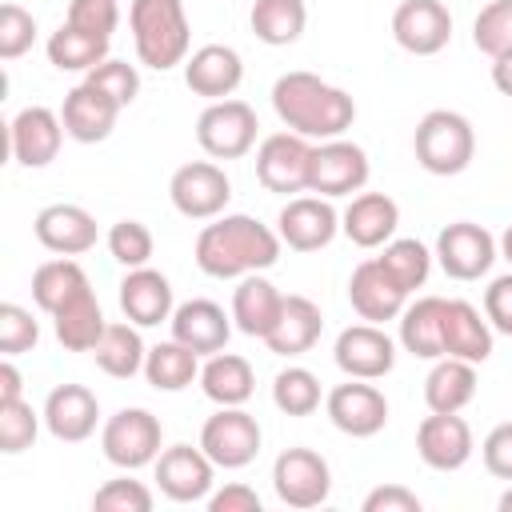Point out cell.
<instances>
[{"mask_svg":"<svg viewBox=\"0 0 512 512\" xmlns=\"http://www.w3.org/2000/svg\"><path fill=\"white\" fill-rule=\"evenodd\" d=\"M208 512H260V496H256V488L232 480L208 496Z\"/></svg>","mask_w":512,"mask_h":512,"instance_id":"db71d44e","label":"cell"},{"mask_svg":"<svg viewBox=\"0 0 512 512\" xmlns=\"http://www.w3.org/2000/svg\"><path fill=\"white\" fill-rule=\"evenodd\" d=\"M40 420H44V412H36L24 396L20 400H0V452L4 456L28 452L40 436Z\"/></svg>","mask_w":512,"mask_h":512,"instance_id":"b9f144b4","label":"cell"},{"mask_svg":"<svg viewBox=\"0 0 512 512\" xmlns=\"http://www.w3.org/2000/svg\"><path fill=\"white\" fill-rule=\"evenodd\" d=\"M412 152L424 172L456 176L476 156V132H472L468 116H460L452 108H432V112H424V120L412 132Z\"/></svg>","mask_w":512,"mask_h":512,"instance_id":"277c9868","label":"cell"},{"mask_svg":"<svg viewBox=\"0 0 512 512\" xmlns=\"http://www.w3.org/2000/svg\"><path fill=\"white\" fill-rule=\"evenodd\" d=\"M376 260L384 264V272H388L404 292L424 288V280H428V272H432V252H428L420 240H412V236H392Z\"/></svg>","mask_w":512,"mask_h":512,"instance_id":"ab89813d","label":"cell"},{"mask_svg":"<svg viewBox=\"0 0 512 512\" xmlns=\"http://www.w3.org/2000/svg\"><path fill=\"white\" fill-rule=\"evenodd\" d=\"M348 300H352V312L368 324H384V320H400L404 304H408V292L384 272V264L372 256V260H360L348 276Z\"/></svg>","mask_w":512,"mask_h":512,"instance_id":"ffe728a7","label":"cell"},{"mask_svg":"<svg viewBox=\"0 0 512 512\" xmlns=\"http://www.w3.org/2000/svg\"><path fill=\"white\" fill-rule=\"evenodd\" d=\"M272 488L288 508H320L332 492V468L312 448H284L272 464Z\"/></svg>","mask_w":512,"mask_h":512,"instance_id":"30bf717a","label":"cell"},{"mask_svg":"<svg viewBox=\"0 0 512 512\" xmlns=\"http://www.w3.org/2000/svg\"><path fill=\"white\" fill-rule=\"evenodd\" d=\"M68 24L100 36V40H112L116 24H120V4L116 0H68Z\"/></svg>","mask_w":512,"mask_h":512,"instance_id":"681fc988","label":"cell"},{"mask_svg":"<svg viewBox=\"0 0 512 512\" xmlns=\"http://www.w3.org/2000/svg\"><path fill=\"white\" fill-rule=\"evenodd\" d=\"M276 232L292 252H320L336 240L340 212L328 196H292L276 216Z\"/></svg>","mask_w":512,"mask_h":512,"instance_id":"9a60e30c","label":"cell"},{"mask_svg":"<svg viewBox=\"0 0 512 512\" xmlns=\"http://www.w3.org/2000/svg\"><path fill=\"white\" fill-rule=\"evenodd\" d=\"M44 52H48L52 68H60V72H92L96 64L108 60V40H100V36H92V32H84V28L64 20L48 36Z\"/></svg>","mask_w":512,"mask_h":512,"instance_id":"d590c367","label":"cell"},{"mask_svg":"<svg viewBox=\"0 0 512 512\" xmlns=\"http://www.w3.org/2000/svg\"><path fill=\"white\" fill-rule=\"evenodd\" d=\"M152 504H156L152 488L144 480H132L128 472L100 484L92 496V508H100V512H152Z\"/></svg>","mask_w":512,"mask_h":512,"instance_id":"f6af8a7d","label":"cell"},{"mask_svg":"<svg viewBox=\"0 0 512 512\" xmlns=\"http://www.w3.org/2000/svg\"><path fill=\"white\" fill-rule=\"evenodd\" d=\"M108 252L124 268H144L152 260V252H156V240H152L148 224H140V220H116L108 228Z\"/></svg>","mask_w":512,"mask_h":512,"instance_id":"ee69618b","label":"cell"},{"mask_svg":"<svg viewBox=\"0 0 512 512\" xmlns=\"http://www.w3.org/2000/svg\"><path fill=\"white\" fill-rule=\"evenodd\" d=\"M492 84H496L500 96L512 100V52H504V56L492 60Z\"/></svg>","mask_w":512,"mask_h":512,"instance_id":"9f6ffc18","label":"cell"},{"mask_svg":"<svg viewBox=\"0 0 512 512\" xmlns=\"http://www.w3.org/2000/svg\"><path fill=\"white\" fill-rule=\"evenodd\" d=\"M260 444H264L260 420L252 412H244V404L216 408L200 428V448L212 456L216 468H228V472L232 468H248L260 456Z\"/></svg>","mask_w":512,"mask_h":512,"instance_id":"52a82bcc","label":"cell"},{"mask_svg":"<svg viewBox=\"0 0 512 512\" xmlns=\"http://www.w3.org/2000/svg\"><path fill=\"white\" fill-rule=\"evenodd\" d=\"M284 308V292L264 276V272H248L240 276V284L232 288V324L244 332V336H256L264 340L276 324Z\"/></svg>","mask_w":512,"mask_h":512,"instance_id":"83f0119b","label":"cell"},{"mask_svg":"<svg viewBox=\"0 0 512 512\" xmlns=\"http://www.w3.org/2000/svg\"><path fill=\"white\" fill-rule=\"evenodd\" d=\"M500 256L512 264V224H508V228H504V236H500Z\"/></svg>","mask_w":512,"mask_h":512,"instance_id":"6f0895ef","label":"cell"},{"mask_svg":"<svg viewBox=\"0 0 512 512\" xmlns=\"http://www.w3.org/2000/svg\"><path fill=\"white\" fill-rule=\"evenodd\" d=\"M360 508H364V512H420L424 504H420V496H416L412 488H404V484H380V488H372V492L364 496Z\"/></svg>","mask_w":512,"mask_h":512,"instance_id":"f5cc1de1","label":"cell"},{"mask_svg":"<svg viewBox=\"0 0 512 512\" xmlns=\"http://www.w3.org/2000/svg\"><path fill=\"white\" fill-rule=\"evenodd\" d=\"M272 404L284 416H312L320 408V380H316V372H308L300 364L280 368L272 376Z\"/></svg>","mask_w":512,"mask_h":512,"instance_id":"60d3db41","label":"cell"},{"mask_svg":"<svg viewBox=\"0 0 512 512\" xmlns=\"http://www.w3.org/2000/svg\"><path fill=\"white\" fill-rule=\"evenodd\" d=\"M80 288H88V272L72 260V256H56V260H44L36 272H32V300L40 312H56L64 300H72Z\"/></svg>","mask_w":512,"mask_h":512,"instance_id":"f35d334b","label":"cell"},{"mask_svg":"<svg viewBox=\"0 0 512 512\" xmlns=\"http://www.w3.org/2000/svg\"><path fill=\"white\" fill-rule=\"evenodd\" d=\"M92 360L104 376L112 380H132L136 372H144V360H148V348L140 340V328L128 320V324H108L104 336L96 340L92 348Z\"/></svg>","mask_w":512,"mask_h":512,"instance_id":"e575fe53","label":"cell"},{"mask_svg":"<svg viewBox=\"0 0 512 512\" xmlns=\"http://www.w3.org/2000/svg\"><path fill=\"white\" fill-rule=\"evenodd\" d=\"M52 328H56V340H60L68 352H92V348H96V340L104 336L108 320H104V312H100V300H96L92 284L80 288L72 300H64V304L52 312Z\"/></svg>","mask_w":512,"mask_h":512,"instance_id":"1f68e13d","label":"cell"},{"mask_svg":"<svg viewBox=\"0 0 512 512\" xmlns=\"http://www.w3.org/2000/svg\"><path fill=\"white\" fill-rule=\"evenodd\" d=\"M472 396H476V364L472 360H456V356L432 360V372L424 380L428 412H460L472 404Z\"/></svg>","mask_w":512,"mask_h":512,"instance_id":"836d02e7","label":"cell"},{"mask_svg":"<svg viewBox=\"0 0 512 512\" xmlns=\"http://www.w3.org/2000/svg\"><path fill=\"white\" fill-rule=\"evenodd\" d=\"M128 28H132L136 60L144 68L168 72V68L188 60L192 24L184 12V0H132Z\"/></svg>","mask_w":512,"mask_h":512,"instance_id":"3957f363","label":"cell"},{"mask_svg":"<svg viewBox=\"0 0 512 512\" xmlns=\"http://www.w3.org/2000/svg\"><path fill=\"white\" fill-rule=\"evenodd\" d=\"M280 232L260 224L256 216L232 212L216 216L196 236V268L212 280H240L248 272H264L280 260Z\"/></svg>","mask_w":512,"mask_h":512,"instance_id":"6da1fadb","label":"cell"},{"mask_svg":"<svg viewBox=\"0 0 512 512\" xmlns=\"http://www.w3.org/2000/svg\"><path fill=\"white\" fill-rule=\"evenodd\" d=\"M160 444H164V428H160V420L148 408H120L100 428L104 460L116 464V468H124V472H136L144 464H156V456L164 452Z\"/></svg>","mask_w":512,"mask_h":512,"instance_id":"5b68a950","label":"cell"},{"mask_svg":"<svg viewBox=\"0 0 512 512\" xmlns=\"http://www.w3.org/2000/svg\"><path fill=\"white\" fill-rule=\"evenodd\" d=\"M120 308L136 328H156L164 320H172L176 304H172V284L164 272L156 268H128V276L120 280Z\"/></svg>","mask_w":512,"mask_h":512,"instance_id":"4316f807","label":"cell"},{"mask_svg":"<svg viewBox=\"0 0 512 512\" xmlns=\"http://www.w3.org/2000/svg\"><path fill=\"white\" fill-rule=\"evenodd\" d=\"M248 24H252L256 40L284 48V44L300 40V32L308 24V8H304V0H252Z\"/></svg>","mask_w":512,"mask_h":512,"instance_id":"74e56055","label":"cell"},{"mask_svg":"<svg viewBox=\"0 0 512 512\" xmlns=\"http://www.w3.org/2000/svg\"><path fill=\"white\" fill-rule=\"evenodd\" d=\"M156 488L176 500V504H196V500H208L212 496V484H216V464L212 456L196 444H172L156 456Z\"/></svg>","mask_w":512,"mask_h":512,"instance_id":"4fadbf2b","label":"cell"},{"mask_svg":"<svg viewBox=\"0 0 512 512\" xmlns=\"http://www.w3.org/2000/svg\"><path fill=\"white\" fill-rule=\"evenodd\" d=\"M484 316H488L492 332L512 336V272L496 276V280L484 288Z\"/></svg>","mask_w":512,"mask_h":512,"instance_id":"816d5d0a","label":"cell"},{"mask_svg":"<svg viewBox=\"0 0 512 512\" xmlns=\"http://www.w3.org/2000/svg\"><path fill=\"white\" fill-rule=\"evenodd\" d=\"M392 40L412 56H436L452 40V12L440 0H400L392 12Z\"/></svg>","mask_w":512,"mask_h":512,"instance_id":"ac0fdd59","label":"cell"},{"mask_svg":"<svg viewBox=\"0 0 512 512\" xmlns=\"http://www.w3.org/2000/svg\"><path fill=\"white\" fill-rule=\"evenodd\" d=\"M400 344L416 360L444 356V296H420L400 312Z\"/></svg>","mask_w":512,"mask_h":512,"instance_id":"d6a6232c","label":"cell"},{"mask_svg":"<svg viewBox=\"0 0 512 512\" xmlns=\"http://www.w3.org/2000/svg\"><path fill=\"white\" fill-rule=\"evenodd\" d=\"M260 132V120L252 112V104L228 96V100H212L200 120H196V144L212 156V160H240L252 152Z\"/></svg>","mask_w":512,"mask_h":512,"instance_id":"8992f818","label":"cell"},{"mask_svg":"<svg viewBox=\"0 0 512 512\" xmlns=\"http://www.w3.org/2000/svg\"><path fill=\"white\" fill-rule=\"evenodd\" d=\"M64 120L60 112L44 108V104H28L12 116L8 124V148H12V160L24 164V168H44L56 160L60 144H64Z\"/></svg>","mask_w":512,"mask_h":512,"instance_id":"e0dca14e","label":"cell"},{"mask_svg":"<svg viewBox=\"0 0 512 512\" xmlns=\"http://www.w3.org/2000/svg\"><path fill=\"white\" fill-rule=\"evenodd\" d=\"M472 44L484 52V56H504L512 52V0H492L476 12L472 20Z\"/></svg>","mask_w":512,"mask_h":512,"instance_id":"7bdbcfd3","label":"cell"},{"mask_svg":"<svg viewBox=\"0 0 512 512\" xmlns=\"http://www.w3.org/2000/svg\"><path fill=\"white\" fill-rule=\"evenodd\" d=\"M168 328H172V340L188 344L196 356H212V352L228 348L232 312H224L216 300H184V304H176Z\"/></svg>","mask_w":512,"mask_h":512,"instance_id":"cb8c5ba5","label":"cell"},{"mask_svg":"<svg viewBox=\"0 0 512 512\" xmlns=\"http://www.w3.org/2000/svg\"><path fill=\"white\" fill-rule=\"evenodd\" d=\"M200 388L204 396L216 404V408H236V404H248L252 392H256V372L244 356L236 352H212L204 364H200Z\"/></svg>","mask_w":512,"mask_h":512,"instance_id":"4dcf8cb0","label":"cell"},{"mask_svg":"<svg viewBox=\"0 0 512 512\" xmlns=\"http://www.w3.org/2000/svg\"><path fill=\"white\" fill-rule=\"evenodd\" d=\"M100 424V400L92 388L84 384H56L44 400V428L64 440V444H80L96 432Z\"/></svg>","mask_w":512,"mask_h":512,"instance_id":"7402d4cb","label":"cell"},{"mask_svg":"<svg viewBox=\"0 0 512 512\" xmlns=\"http://www.w3.org/2000/svg\"><path fill=\"white\" fill-rule=\"evenodd\" d=\"M472 448H476V440H472V428L460 412H432L416 428V452L436 472L464 468L472 460Z\"/></svg>","mask_w":512,"mask_h":512,"instance_id":"d6986e66","label":"cell"},{"mask_svg":"<svg viewBox=\"0 0 512 512\" xmlns=\"http://www.w3.org/2000/svg\"><path fill=\"white\" fill-rule=\"evenodd\" d=\"M480 456H484V468H488L496 480H508V484H512V420H508V424H496V428L484 436Z\"/></svg>","mask_w":512,"mask_h":512,"instance_id":"f907efd6","label":"cell"},{"mask_svg":"<svg viewBox=\"0 0 512 512\" xmlns=\"http://www.w3.org/2000/svg\"><path fill=\"white\" fill-rule=\"evenodd\" d=\"M272 108L288 132L308 140H336L356 120V100L316 72H284L272 84Z\"/></svg>","mask_w":512,"mask_h":512,"instance_id":"7a4b0ae2","label":"cell"},{"mask_svg":"<svg viewBox=\"0 0 512 512\" xmlns=\"http://www.w3.org/2000/svg\"><path fill=\"white\" fill-rule=\"evenodd\" d=\"M36 340H40V324L32 320V312L20 304H0V352L20 356V352H32Z\"/></svg>","mask_w":512,"mask_h":512,"instance_id":"7dc6e473","label":"cell"},{"mask_svg":"<svg viewBox=\"0 0 512 512\" xmlns=\"http://www.w3.org/2000/svg\"><path fill=\"white\" fill-rule=\"evenodd\" d=\"M368 172H372V168H368V152H364L360 144H352V140H344V136L320 140V144L312 148L308 192L328 196V200L352 196V192H360V188L368 184Z\"/></svg>","mask_w":512,"mask_h":512,"instance_id":"8fae6325","label":"cell"},{"mask_svg":"<svg viewBox=\"0 0 512 512\" xmlns=\"http://www.w3.org/2000/svg\"><path fill=\"white\" fill-rule=\"evenodd\" d=\"M168 196H172V208L180 216H188V220H216V216H224V208L232 200V180L212 160H188V164H180L172 172Z\"/></svg>","mask_w":512,"mask_h":512,"instance_id":"9c48e42d","label":"cell"},{"mask_svg":"<svg viewBox=\"0 0 512 512\" xmlns=\"http://www.w3.org/2000/svg\"><path fill=\"white\" fill-rule=\"evenodd\" d=\"M312 140L300 132H272L260 140L256 148V180L276 192V196H292V192H308V176H312Z\"/></svg>","mask_w":512,"mask_h":512,"instance_id":"ba28073f","label":"cell"},{"mask_svg":"<svg viewBox=\"0 0 512 512\" xmlns=\"http://www.w3.org/2000/svg\"><path fill=\"white\" fill-rule=\"evenodd\" d=\"M324 332V316H320V304L300 296V292H288L284 296V308L272 324V332L264 336L268 352L276 356H304Z\"/></svg>","mask_w":512,"mask_h":512,"instance_id":"f1b7e54d","label":"cell"},{"mask_svg":"<svg viewBox=\"0 0 512 512\" xmlns=\"http://www.w3.org/2000/svg\"><path fill=\"white\" fill-rule=\"evenodd\" d=\"M244 80V60L232 44H204L184 60V84L204 100H228Z\"/></svg>","mask_w":512,"mask_h":512,"instance_id":"d4e9b609","label":"cell"},{"mask_svg":"<svg viewBox=\"0 0 512 512\" xmlns=\"http://www.w3.org/2000/svg\"><path fill=\"white\" fill-rule=\"evenodd\" d=\"M84 80L88 84H96L100 92H108L120 108H128L132 100H136V92H140V72H136V64H128V60H104V64H96L92 72H84Z\"/></svg>","mask_w":512,"mask_h":512,"instance_id":"bcb514c9","label":"cell"},{"mask_svg":"<svg viewBox=\"0 0 512 512\" xmlns=\"http://www.w3.org/2000/svg\"><path fill=\"white\" fill-rule=\"evenodd\" d=\"M400 228V208L384 192H356L340 212V232L356 248H384Z\"/></svg>","mask_w":512,"mask_h":512,"instance_id":"484cf974","label":"cell"},{"mask_svg":"<svg viewBox=\"0 0 512 512\" xmlns=\"http://www.w3.org/2000/svg\"><path fill=\"white\" fill-rule=\"evenodd\" d=\"M324 412L352 440H368V436L384 432V424H388V400H384V392L372 380H356V376H348V384H336L324 396Z\"/></svg>","mask_w":512,"mask_h":512,"instance_id":"7c38bea8","label":"cell"},{"mask_svg":"<svg viewBox=\"0 0 512 512\" xmlns=\"http://www.w3.org/2000/svg\"><path fill=\"white\" fill-rule=\"evenodd\" d=\"M496 508H500V512H512V488H508V492L496 500Z\"/></svg>","mask_w":512,"mask_h":512,"instance_id":"680465c9","label":"cell"},{"mask_svg":"<svg viewBox=\"0 0 512 512\" xmlns=\"http://www.w3.org/2000/svg\"><path fill=\"white\" fill-rule=\"evenodd\" d=\"M144 376L156 392H184L192 380H200V356L180 340H164V344L148 348Z\"/></svg>","mask_w":512,"mask_h":512,"instance_id":"8d00e7d4","label":"cell"},{"mask_svg":"<svg viewBox=\"0 0 512 512\" xmlns=\"http://www.w3.org/2000/svg\"><path fill=\"white\" fill-rule=\"evenodd\" d=\"M32 232L56 256H80V252L96 248V236H100L96 216L88 208H80V204H48V208H40Z\"/></svg>","mask_w":512,"mask_h":512,"instance_id":"603a6c76","label":"cell"},{"mask_svg":"<svg viewBox=\"0 0 512 512\" xmlns=\"http://www.w3.org/2000/svg\"><path fill=\"white\" fill-rule=\"evenodd\" d=\"M332 360L344 376H356V380H380L392 372L396 364V344L392 336L380 328V324H348L340 336H336V348H332Z\"/></svg>","mask_w":512,"mask_h":512,"instance_id":"2e32d148","label":"cell"},{"mask_svg":"<svg viewBox=\"0 0 512 512\" xmlns=\"http://www.w3.org/2000/svg\"><path fill=\"white\" fill-rule=\"evenodd\" d=\"M20 392H24V376L12 364V356H4V364H0V400H20Z\"/></svg>","mask_w":512,"mask_h":512,"instance_id":"11a10c76","label":"cell"},{"mask_svg":"<svg viewBox=\"0 0 512 512\" xmlns=\"http://www.w3.org/2000/svg\"><path fill=\"white\" fill-rule=\"evenodd\" d=\"M500 244L496 236L484 228V224H472V220H456L448 224L440 236H436V260L440 268L452 276V280H480L492 260H496Z\"/></svg>","mask_w":512,"mask_h":512,"instance_id":"5bb4252c","label":"cell"},{"mask_svg":"<svg viewBox=\"0 0 512 512\" xmlns=\"http://www.w3.org/2000/svg\"><path fill=\"white\" fill-rule=\"evenodd\" d=\"M32 40H36V20H32V12L8 0V4L0 8V56H4V60H16V56H24V52L32 48Z\"/></svg>","mask_w":512,"mask_h":512,"instance_id":"c3c4849f","label":"cell"},{"mask_svg":"<svg viewBox=\"0 0 512 512\" xmlns=\"http://www.w3.org/2000/svg\"><path fill=\"white\" fill-rule=\"evenodd\" d=\"M116 116H120V104L100 92L96 84L80 80L76 88L64 92V104H60V120H64V132L76 140V144H100L112 136L116 128Z\"/></svg>","mask_w":512,"mask_h":512,"instance_id":"44dd1931","label":"cell"},{"mask_svg":"<svg viewBox=\"0 0 512 512\" xmlns=\"http://www.w3.org/2000/svg\"><path fill=\"white\" fill-rule=\"evenodd\" d=\"M444 356L484 364L492 356V324L468 300H444Z\"/></svg>","mask_w":512,"mask_h":512,"instance_id":"f546056e","label":"cell"}]
</instances>
